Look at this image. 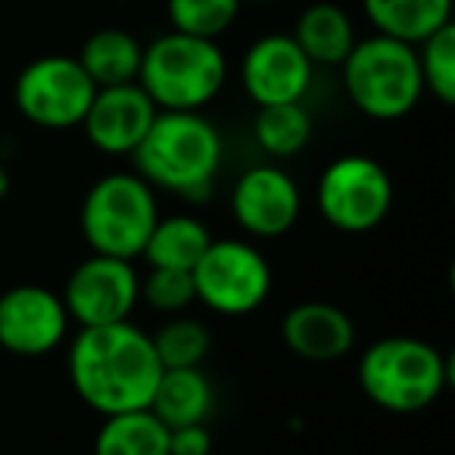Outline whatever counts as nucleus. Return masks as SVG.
Segmentation results:
<instances>
[{"mask_svg":"<svg viewBox=\"0 0 455 455\" xmlns=\"http://www.w3.org/2000/svg\"><path fill=\"white\" fill-rule=\"evenodd\" d=\"M144 44L125 28H97L82 44L78 63L91 76L97 88H113V84L138 82Z\"/></svg>","mask_w":455,"mask_h":455,"instance_id":"20","label":"nucleus"},{"mask_svg":"<svg viewBox=\"0 0 455 455\" xmlns=\"http://www.w3.org/2000/svg\"><path fill=\"white\" fill-rule=\"evenodd\" d=\"M253 138L272 159H291L312 140V116L303 103H272L259 107L253 119Z\"/></svg>","mask_w":455,"mask_h":455,"instance_id":"22","label":"nucleus"},{"mask_svg":"<svg viewBox=\"0 0 455 455\" xmlns=\"http://www.w3.org/2000/svg\"><path fill=\"white\" fill-rule=\"evenodd\" d=\"M241 4H275V0H241Z\"/></svg>","mask_w":455,"mask_h":455,"instance_id":"29","label":"nucleus"},{"mask_svg":"<svg viewBox=\"0 0 455 455\" xmlns=\"http://www.w3.org/2000/svg\"><path fill=\"white\" fill-rule=\"evenodd\" d=\"M281 340L297 359L312 365L340 362L355 347V322L328 299H303L281 318Z\"/></svg>","mask_w":455,"mask_h":455,"instance_id":"15","label":"nucleus"},{"mask_svg":"<svg viewBox=\"0 0 455 455\" xmlns=\"http://www.w3.org/2000/svg\"><path fill=\"white\" fill-rule=\"evenodd\" d=\"M72 318L63 297L44 284H16L0 293V349L20 359H41L63 347Z\"/></svg>","mask_w":455,"mask_h":455,"instance_id":"12","label":"nucleus"},{"mask_svg":"<svg viewBox=\"0 0 455 455\" xmlns=\"http://www.w3.org/2000/svg\"><path fill=\"white\" fill-rule=\"evenodd\" d=\"M150 340L163 368H203L212 349V334L194 315H169L153 331Z\"/></svg>","mask_w":455,"mask_h":455,"instance_id":"23","label":"nucleus"},{"mask_svg":"<svg viewBox=\"0 0 455 455\" xmlns=\"http://www.w3.org/2000/svg\"><path fill=\"white\" fill-rule=\"evenodd\" d=\"M66 374L76 396L107 418L150 409L163 365L150 331L128 318L100 328H78L66 355Z\"/></svg>","mask_w":455,"mask_h":455,"instance_id":"1","label":"nucleus"},{"mask_svg":"<svg viewBox=\"0 0 455 455\" xmlns=\"http://www.w3.org/2000/svg\"><path fill=\"white\" fill-rule=\"evenodd\" d=\"M150 411L165 427L206 424L215 411V387L203 368H163Z\"/></svg>","mask_w":455,"mask_h":455,"instance_id":"17","label":"nucleus"},{"mask_svg":"<svg viewBox=\"0 0 455 455\" xmlns=\"http://www.w3.org/2000/svg\"><path fill=\"white\" fill-rule=\"evenodd\" d=\"M418 51V66H421V82L424 91H430V97L452 107L455 103V26L446 22L443 28H436L434 35L415 44Z\"/></svg>","mask_w":455,"mask_h":455,"instance_id":"25","label":"nucleus"},{"mask_svg":"<svg viewBox=\"0 0 455 455\" xmlns=\"http://www.w3.org/2000/svg\"><path fill=\"white\" fill-rule=\"evenodd\" d=\"M355 378L368 403L378 409L390 415H418L443 396L452 380V362L430 340L390 334L362 349Z\"/></svg>","mask_w":455,"mask_h":455,"instance_id":"3","label":"nucleus"},{"mask_svg":"<svg viewBox=\"0 0 455 455\" xmlns=\"http://www.w3.org/2000/svg\"><path fill=\"white\" fill-rule=\"evenodd\" d=\"M362 10L374 32L405 44H421L452 22V0H362Z\"/></svg>","mask_w":455,"mask_h":455,"instance_id":"19","label":"nucleus"},{"mask_svg":"<svg viewBox=\"0 0 455 455\" xmlns=\"http://www.w3.org/2000/svg\"><path fill=\"white\" fill-rule=\"evenodd\" d=\"M315 209L340 235H368L393 209L390 172L365 153L337 156L318 175Z\"/></svg>","mask_w":455,"mask_h":455,"instance_id":"8","label":"nucleus"},{"mask_svg":"<svg viewBox=\"0 0 455 455\" xmlns=\"http://www.w3.org/2000/svg\"><path fill=\"white\" fill-rule=\"evenodd\" d=\"M212 243V231L203 219L190 212L178 215H159L153 225L150 237H147L140 259L147 268H178V272H190Z\"/></svg>","mask_w":455,"mask_h":455,"instance_id":"18","label":"nucleus"},{"mask_svg":"<svg viewBox=\"0 0 455 455\" xmlns=\"http://www.w3.org/2000/svg\"><path fill=\"white\" fill-rule=\"evenodd\" d=\"M312 78H315V66L291 35L281 32L256 38L241 60V88L256 107L303 103Z\"/></svg>","mask_w":455,"mask_h":455,"instance_id":"13","label":"nucleus"},{"mask_svg":"<svg viewBox=\"0 0 455 455\" xmlns=\"http://www.w3.org/2000/svg\"><path fill=\"white\" fill-rule=\"evenodd\" d=\"M169 455H212V434L206 424H184L169 430Z\"/></svg>","mask_w":455,"mask_h":455,"instance_id":"27","label":"nucleus"},{"mask_svg":"<svg viewBox=\"0 0 455 455\" xmlns=\"http://www.w3.org/2000/svg\"><path fill=\"white\" fill-rule=\"evenodd\" d=\"M94 455H169V427L150 409L107 415L97 427Z\"/></svg>","mask_w":455,"mask_h":455,"instance_id":"21","label":"nucleus"},{"mask_svg":"<svg viewBox=\"0 0 455 455\" xmlns=\"http://www.w3.org/2000/svg\"><path fill=\"white\" fill-rule=\"evenodd\" d=\"M138 84L156 109L203 113L228 84V57L219 41L165 32L144 47Z\"/></svg>","mask_w":455,"mask_h":455,"instance_id":"4","label":"nucleus"},{"mask_svg":"<svg viewBox=\"0 0 455 455\" xmlns=\"http://www.w3.org/2000/svg\"><path fill=\"white\" fill-rule=\"evenodd\" d=\"M10 188H13V175H10V169L4 163H0V200L10 194Z\"/></svg>","mask_w":455,"mask_h":455,"instance_id":"28","label":"nucleus"},{"mask_svg":"<svg viewBox=\"0 0 455 455\" xmlns=\"http://www.w3.org/2000/svg\"><path fill=\"white\" fill-rule=\"evenodd\" d=\"M97 94V84L82 69L78 57L47 53L16 76L13 103L20 116L44 132L82 128L84 113Z\"/></svg>","mask_w":455,"mask_h":455,"instance_id":"9","label":"nucleus"},{"mask_svg":"<svg viewBox=\"0 0 455 455\" xmlns=\"http://www.w3.org/2000/svg\"><path fill=\"white\" fill-rule=\"evenodd\" d=\"M132 159L134 172L156 194L203 200L225 163V138L203 113L159 109Z\"/></svg>","mask_w":455,"mask_h":455,"instance_id":"2","label":"nucleus"},{"mask_svg":"<svg viewBox=\"0 0 455 455\" xmlns=\"http://www.w3.org/2000/svg\"><path fill=\"white\" fill-rule=\"evenodd\" d=\"M156 113V103L138 82L113 84V88H97L82 128L94 150L107 156H132L150 132Z\"/></svg>","mask_w":455,"mask_h":455,"instance_id":"14","label":"nucleus"},{"mask_svg":"<svg viewBox=\"0 0 455 455\" xmlns=\"http://www.w3.org/2000/svg\"><path fill=\"white\" fill-rule=\"evenodd\" d=\"M241 0H165L172 32L219 41L241 16Z\"/></svg>","mask_w":455,"mask_h":455,"instance_id":"24","label":"nucleus"},{"mask_svg":"<svg viewBox=\"0 0 455 455\" xmlns=\"http://www.w3.org/2000/svg\"><path fill=\"white\" fill-rule=\"evenodd\" d=\"M140 303L156 315H184L196 303L194 278L178 268H147L140 275Z\"/></svg>","mask_w":455,"mask_h":455,"instance_id":"26","label":"nucleus"},{"mask_svg":"<svg viewBox=\"0 0 455 455\" xmlns=\"http://www.w3.org/2000/svg\"><path fill=\"white\" fill-rule=\"evenodd\" d=\"M159 221V196L138 172H107L88 188L78 209V228L91 253L140 259Z\"/></svg>","mask_w":455,"mask_h":455,"instance_id":"6","label":"nucleus"},{"mask_svg":"<svg viewBox=\"0 0 455 455\" xmlns=\"http://www.w3.org/2000/svg\"><path fill=\"white\" fill-rule=\"evenodd\" d=\"M303 215L297 178L275 163L243 169L231 184V219L250 241L284 237Z\"/></svg>","mask_w":455,"mask_h":455,"instance_id":"11","label":"nucleus"},{"mask_svg":"<svg viewBox=\"0 0 455 455\" xmlns=\"http://www.w3.org/2000/svg\"><path fill=\"white\" fill-rule=\"evenodd\" d=\"M190 278L196 303L221 318L253 315L272 293V266L266 253L256 241L243 237H212L200 262L190 268Z\"/></svg>","mask_w":455,"mask_h":455,"instance_id":"7","label":"nucleus"},{"mask_svg":"<svg viewBox=\"0 0 455 455\" xmlns=\"http://www.w3.org/2000/svg\"><path fill=\"white\" fill-rule=\"evenodd\" d=\"M60 297L78 328L128 322L140 306V272L132 259L91 253L69 272Z\"/></svg>","mask_w":455,"mask_h":455,"instance_id":"10","label":"nucleus"},{"mask_svg":"<svg viewBox=\"0 0 455 455\" xmlns=\"http://www.w3.org/2000/svg\"><path fill=\"white\" fill-rule=\"evenodd\" d=\"M291 38L299 44V51L309 57L312 66H340L355 47V22L340 4L318 0L309 4L297 16Z\"/></svg>","mask_w":455,"mask_h":455,"instance_id":"16","label":"nucleus"},{"mask_svg":"<svg viewBox=\"0 0 455 455\" xmlns=\"http://www.w3.org/2000/svg\"><path fill=\"white\" fill-rule=\"evenodd\" d=\"M340 76L349 103L374 122L405 119L424 97L415 44L378 32L355 41L340 63Z\"/></svg>","mask_w":455,"mask_h":455,"instance_id":"5","label":"nucleus"}]
</instances>
